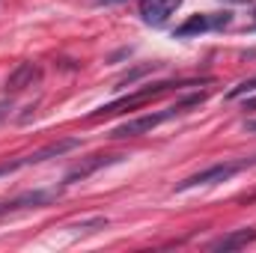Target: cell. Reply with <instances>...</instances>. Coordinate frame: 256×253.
Masks as SVG:
<instances>
[{"instance_id":"3957f363","label":"cell","mask_w":256,"mask_h":253,"mask_svg":"<svg viewBox=\"0 0 256 253\" xmlns=\"http://www.w3.org/2000/svg\"><path fill=\"white\" fill-rule=\"evenodd\" d=\"M194 84H206V80H161V84L143 86V90H137V92L126 96V98H116V102H110V104L98 108V110H96V116H110V114H120V110H134V108H140V104H143V102H149V98H158V96H164V92H170V90L194 86Z\"/></svg>"},{"instance_id":"7a4b0ae2","label":"cell","mask_w":256,"mask_h":253,"mask_svg":"<svg viewBox=\"0 0 256 253\" xmlns=\"http://www.w3.org/2000/svg\"><path fill=\"white\" fill-rule=\"evenodd\" d=\"M256 158H242V161H220V164H212V167H206V170H200V173H194L188 179H182L176 190L182 194V190H191V188H206V185H220V182H230L232 176H238L242 170H248V167H254Z\"/></svg>"},{"instance_id":"7c38bea8","label":"cell","mask_w":256,"mask_h":253,"mask_svg":"<svg viewBox=\"0 0 256 253\" xmlns=\"http://www.w3.org/2000/svg\"><path fill=\"white\" fill-rule=\"evenodd\" d=\"M244 128H248V131H254V134H256V120H248V122H244Z\"/></svg>"},{"instance_id":"5bb4252c","label":"cell","mask_w":256,"mask_h":253,"mask_svg":"<svg viewBox=\"0 0 256 253\" xmlns=\"http://www.w3.org/2000/svg\"><path fill=\"white\" fill-rule=\"evenodd\" d=\"M248 108L254 110V108H256V98H248V102H244V110H248Z\"/></svg>"},{"instance_id":"4fadbf2b","label":"cell","mask_w":256,"mask_h":253,"mask_svg":"<svg viewBox=\"0 0 256 253\" xmlns=\"http://www.w3.org/2000/svg\"><path fill=\"white\" fill-rule=\"evenodd\" d=\"M224 3H238V6H248V3H254V0H224Z\"/></svg>"},{"instance_id":"30bf717a","label":"cell","mask_w":256,"mask_h":253,"mask_svg":"<svg viewBox=\"0 0 256 253\" xmlns=\"http://www.w3.org/2000/svg\"><path fill=\"white\" fill-rule=\"evenodd\" d=\"M248 92H256V74L254 78H248V80H242L238 86H232V90L226 92V98L232 102V98H242V96H248Z\"/></svg>"},{"instance_id":"5b68a950","label":"cell","mask_w":256,"mask_h":253,"mask_svg":"<svg viewBox=\"0 0 256 253\" xmlns=\"http://www.w3.org/2000/svg\"><path fill=\"white\" fill-rule=\"evenodd\" d=\"M51 200H57V190H24L12 200H3L0 214H12V212H24V208H42Z\"/></svg>"},{"instance_id":"ba28073f","label":"cell","mask_w":256,"mask_h":253,"mask_svg":"<svg viewBox=\"0 0 256 253\" xmlns=\"http://www.w3.org/2000/svg\"><path fill=\"white\" fill-rule=\"evenodd\" d=\"M254 242H256V230L248 226V230H232V232H226V236L208 242V250L230 253V250H242V248H248V244H254Z\"/></svg>"},{"instance_id":"9a60e30c","label":"cell","mask_w":256,"mask_h":253,"mask_svg":"<svg viewBox=\"0 0 256 253\" xmlns=\"http://www.w3.org/2000/svg\"><path fill=\"white\" fill-rule=\"evenodd\" d=\"M254 27H256V9H254Z\"/></svg>"},{"instance_id":"52a82bcc","label":"cell","mask_w":256,"mask_h":253,"mask_svg":"<svg viewBox=\"0 0 256 253\" xmlns=\"http://www.w3.org/2000/svg\"><path fill=\"white\" fill-rule=\"evenodd\" d=\"M122 155H92V158H86L84 164H78V167H72L68 173H66V185H74V182H84V179H90L96 170H102V167H110V164H116Z\"/></svg>"},{"instance_id":"8992f818","label":"cell","mask_w":256,"mask_h":253,"mask_svg":"<svg viewBox=\"0 0 256 253\" xmlns=\"http://www.w3.org/2000/svg\"><path fill=\"white\" fill-rule=\"evenodd\" d=\"M179 6H182V0H140V18L149 27H164L176 15Z\"/></svg>"},{"instance_id":"277c9868","label":"cell","mask_w":256,"mask_h":253,"mask_svg":"<svg viewBox=\"0 0 256 253\" xmlns=\"http://www.w3.org/2000/svg\"><path fill=\"white\" fill-rule=\"evenodd\" d=\"M232 24V12H206V15H191L185 24H179L173 30L176 39H191V36H202L212 30H224Z\"/></svg>"},{"instance_id":"2e32d148","label":"cell","mask_w":256,"mask_h":253,"mask_svg":"<svg viewBox=\"0 0 256 253\" xmlns=\"http://www.w3.org/2000/svg\"><path fill=\"white\" fill-rule=\"evenodd\" d=\"M250 200H256V194H254V196H250Z\"/></svg>"},{"instance_id":"9c48e42d","label":"cell","mask_w":256,"mask_h":253,"mask_svg":"<svg viewBox=\"0 0 256 253\" xmlns=\"http://www.w3.org/2000/svg\"><path fill=\"white\" fill-rule=\"evenodd\" d=\"M33 80H39V68H36L33 63H21L12 74H9L6 90H9V92H21V90L33 86Z\"/></svg>"},{"instance_id":"8fae6325","label":"cell","mask_w":256,"mask_h":253,"mask_svg":"<svg viewBox=\"0 0 256 253\" xmlns=\"http://www.w3.org/2000/svg\"><path fill=\"white\" fill-rule=\"evenodd\" d=\"M96 6H114V3H126V0H92Z\"/></svg>"},{"instance_id":"6da1fadb","label":"cell","mask_w":256,"mask_h":253,"mask_svg":"<svg viewBox=\"0 0 256 253\" xmlns=\"http://www.w3.org/2000/svg\"><path fill=\"white\" fill-rule=\"evenodd\" d=\"M202 98H206V92H196V96H188V98H179L176 104H170V108H164V110H155V114H143V116H137V120H128V122H122V126L114 128V131H110V137H114V140H122V137L152 134L158 126H164V122H170V120L182 116L188 108L202 104Z\"/></svg>"}]
</instances>
